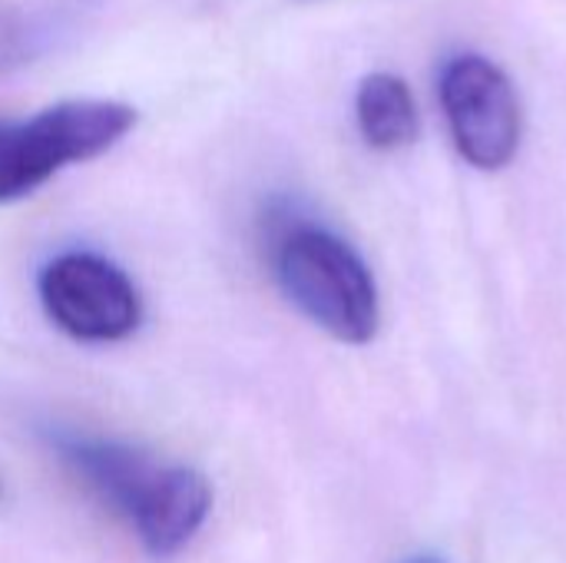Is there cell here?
<instances>
[{
  "instance_id": "4",
  "label": "cell",
  "mask_w": 566,
  "mask_h": 563,
  "mask_svg": "<svg viewBox=\"0 0 566 563\" xmlns=\"http://www.w3.org/2000/svg\"><path fill=\"white\" fill-rule=\"evenodd\" d=\"M441 106L458 153L478 169H504L524 133L511 76L481 53H461L441 70Z\"/></svg>"
},
{
  "instance_id": "2",
  "label": "cell",
  "mask_w": 566,
  "mask_h": 563,
  "mask_svg": "<svg viewBox=\"0 0 566 563\" xmlns=\"http://www.w3.org/2000/svg\"><path fill=\"white\" fill-rule=\"evenodd\" d=\"M136 110L119 100H60L23 119H0V202H17L60 169L96 159L129 136Z\"/></svg>"
},
{
  "instance_id": "7",
  "label": "cell",
  "mask_w": 566,
  "mask_h": 563,
  "mask_svg": "<svg viewBox=\"0 0 566 563\" xmlns=\"http://www.w3.org/2000/svg\"><path fill=\"white\" fill-rule=\"evenodd\" d=\"M355 116L371 149H401L418 139V103L395 73H368L355 96Z\"/></svg>"
},
{
  "instance_id": "3",
  "label": "cell",
  "mask_w": 566,
  "mask_h": 563,
  "mask_svg": "<svg viewBox=\"0 0 566 563\" xmlns=\"http://www.w3.org/2000/svg\"><path fill=\"white\" fill-rule=\"evenodd\" d=\"M36 295L50 322L86 345L123 342L143 322L136 282L113 259L90 249H66L43 262Z\"/></svg>"
},
{
  "instance_id": "1",
  "label": "cell",
  "mask_w": 566,
  "mask_h": 563,
  "mask_svg": "<svg viewBox=\"0 0 566 563\" xmlns=\"http://www.w3.org/2000/svg\"><path fill=\"white\" fill-rule=\"evenodd\" d=\"M265 239L275 282L305 319L348 345L375 338L381 319L375 279L338 232L279 206L265 216Z\"/></svg>"
},
{
  "instance_id": "5",
  "label": "cell",
  "mask_w": 566,
  "mask_h": 563,
  "mask_svg": "<svg viewBox=\"0 0 566 563\" xmlns=\"http://www.w3.org/2000/svg\"><path fill=\"white\" fill-rule=\"evenodd\" d=\"M50 448L66 465V471L126 524H133V518L143 511L163 471V465H156L146 451L116 438L53 431Z\"/></svg>"
},
{
  "instance_id": "6",
  "label": "cell",
  "mask_w": 566,
  "mask_h": 563,
  "mask_svg": "<svg viewBox=\"0 0 566 563\" xmlns=\"http://www.w3.org/2000/svg\"><path fill=\"white\" fill-rule=\"evenodd\" d=\"M212 511V488L206 475L189 465H163L156 488L143 511L133 518V531L139 544L156 557H176L209 521Z\"/></svg>"
}]
</instances>
